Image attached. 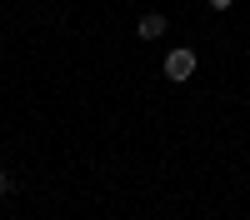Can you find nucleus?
<instances>
[{
	"label": "nucleus",
	"mask_w": 250,
	"mask_h": 220,
	"mask_svg": "<svg viewBox=\"0 0 250 220\" xmlns=\"http://www.w3.org/2000/svg\"><path fill=\"white\" fill-rule=\"evenodd\" d=\"M195 65H200V60H195V50H170V55H165V80L185 85V80L195 75Z\"/></svg>",
	"instance_id": "nucleus-1"
},
{
	"label": "nucleus",
	"mask_w": 250,
	"mask_h": 220,
	"mask_svg": "<svg viewBox=\"0 0 250 220\" xmlns=\"http://www.w3.org/2000/svg\"><path fill=\"white\" fill-rule=\"evenodd\" d=\"M135 30H140V40H160V35H165V15H160V10L140 15V25H135Z\"/></svg>",
	"instance_id": "nucleus-2"
},
{
	"label": "nucleus",
	"mask_w": 250,
	"mask_h": 220,
	"mask_svg": "<svg viewBox=\"0 0 250 220\" xmlns=\"http://www.w3.org/2000/svg\"><path fill=\"white\" fill-rule=\"evenodd\" d=\"M210 5H215V10H230V5H235V0H210Z\"/></svg>",
	"instance_id": "nucleus-3"
},
{
	"label": "nucleus",
	"mask_w": 250,
	"mask_h": 220,
	"mask_svg": "<svg viewBox=\"0 0 250 220\" xmlns=\"http://www.w3.org/2000/svg\"><path fill=\"white\" fill-rule=\"evenodd\" d=\"M5 190H10V175H5V170H0V195H5Z\"/></svg>",
	"instance_id": "nucleus-4"
}]
</instances>
